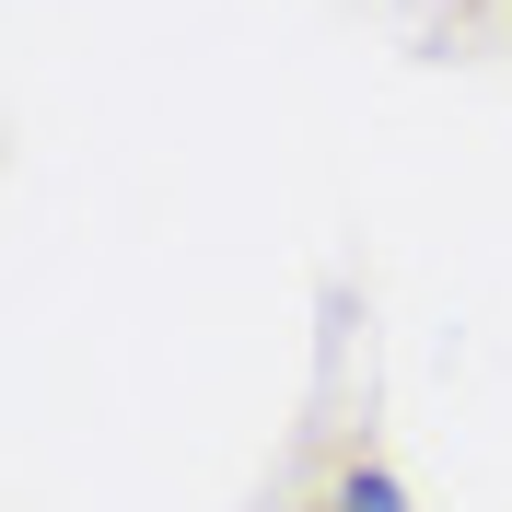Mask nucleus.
I'll list each match as a JSON object with an SVG mask.
<instances>
[{"mask_svg": "<svg viewBox=\"0 0 512 512\" xmlns=\"http://www.w3.org/2000/svg\"><path fill=\"white\" fill-rule=\"evenodd\" d=\"M326 512H408V489H396V466H350L326 489Z\"/></svg>", "mask_w": 512, "mask_h": 512, "instance_id": "nucleus-1", "label": "nucleus"}]
</instances>
